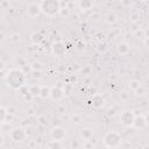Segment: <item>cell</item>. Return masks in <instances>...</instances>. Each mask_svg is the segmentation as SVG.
Returning <instances> with one entry per match:
<instances>
[{"mask_svg": "<svg viewBox=\"0 0 149 149\" xmlns=\"http://www.w3.org/2000/svg\"><path fill=\"white\" fill-rule=\"evenodd\" d=\"M120 140H121V137L116 133H114V132L113 133H108L106 135V137H105V142L109 147H116V146H119Z\"/></svg>", "mask_w": 149, "mask_h": 149, "instance_id": "3", "label": "cell"}, {"mask_svg": "<svg viewBox=\"0 0 149 149\" xmlns=\"http://www.w3.org/2000/svg\"><path fill=\"white\" fill-rule=\"evenodd\" d=\"M59 3L57 1H43L41 2V10L48 15H55L59 12Z\"/></svg>", "mask_w": 149, "mask_h": 149, "instance_id": "2", "label": "cell"}, {"mask_svg": "<svg viewBox=\"0 0 149 149\" xmlns=\"http://www.w3.org/2000/svg\"><path fill=\"white\" fill-rule=\"evenodd\" d=\"M144 120H146V123H147V125H149V114H147V115H146Z\"/></svg>", "mask_w": 149, "mask_h": 149, "instance_id": "9", "label": "cell"}, {"mask_svg": "<svg viewBox=\"0 0 149 149\" xmlns=\"http://www.w3.org/2000/svg\"><path fill=\"white\" fill-rule=\"evenodd\" d=\"M92 5L93 3L91 1H80L79 2V6H80L81 9H90L92 7Z\"/></svg>", "mask_w": 149, "mask_h": 149, "instance_id": "8", "label": "cell"}, {"mask_svg": "<svg viewBox=\"0 0 149 149\" xmlns=\"http://www.w3.org/2000/svg\"><path fill=\"white\" fill-rule=\"evenodd\" d=\"M120 120H121V122H122L123 125H126V126H130V125H133L134 121H135L134 115H133L130 112H123V113L121 114V116H120Z\"/></svg>", "mask_w": 149, "mask_h": 149, "instance_id": "4", "label": "cell"}, {"mask_svg": "<svg viewBox=\"0 0 149 149\" xmlns=\"http://www.w3.org/2000/svg\"><path fill=\"white\" fill-rule=\"evenodd\" d=\"M64 136H65V133L62 128H55L52 130V137H54L55 141H61Z\"/></svg>", "mask_w": 149, "mask_h": 149, "instance_id": "7", "label": "cell"}, {"mask_svg": "<svg viewBox=\"0 0 149 149\" xmlns=\"http://www.w3.org/2000/svg\"><path fill=\"white\" fill-rule=\"evenodd\" d=\"M146 43H147V45H149V38H148V40L146 41Z\"/></svg>", "mask_w": 149, "mask_h": 149, "instance_id": "10", "label": "cell"}, {"mask_svg": "<svg viewBox=\"0 0 149 149\" xmlns=\"http://www.w3.org/2000/svg\"><path fill=\"white\" fill-rule=\"evenodd\" d=\"M23 80H24V77L23 74L17 71V70H13L8 73V77H7V83L8 85H10L12 87L14 88H17L20 87L22 84H23Z\"/></svg>", "mask_w": 149, "mask_h": 149, "instance_id": "1", "label": "cell"}, {"mask_svg": "<svg viewBox=\"0 0 149 149\" xmlns=\"http://www.w3.org/2000/svg\"><path fill=\"white\" fill-rule=\"evenodd\" d=\"M10 136H12V139H13L14 141H22V140L24 139L26 134L22 132V129H14V130L12 132Z\"/></svg>", "mask_w": 149, "mask_h": 149, "instance_id": "6", "label": "cell"}, {"mask_svg": "<svg viewBox=\"0 0 149 149\" xmlns=\"http://www.w3.org/2000/svg\"><path fill=\"white\" fill-rule=\"evenodd\" d=\"M41 12V5H37V3H30L27 8V14L31 17H35L38 15V13Z\"/></svg>", "mask_w": 149, "mask_h": 149, "instance_id": "5", "label": "cell"}]
</instances>
